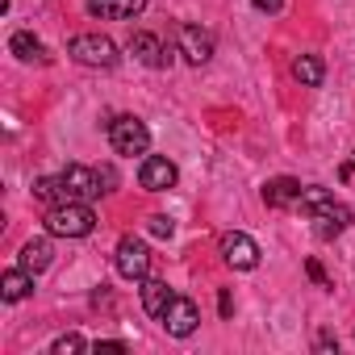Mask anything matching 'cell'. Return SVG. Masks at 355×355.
Returning <instances> with one entry per match:
<instances>
[{"instance_id":"1","label":"cell","mask_w":355,"mask_h":355,"mask_svg":"<svg viewBox=\"0 0 355 355\" xmlns=\"http://www.w3.org/2000/svg\"><path fill=\"white\" fill-rule=\"evenodd\" d=\"M301 209L309 214V222H313V234L322 239V243H330V239H338L351 222H355V214L343 205V201H334L326 189H318V184H305V193H301Z\"/></svg>"},{"instance_id":"2","label":"cell","mask_w":355,"mask_h":355,"mask_svg":"<svg viewBox=\"0 0 355 355\" xmlns=\"http://www.w3.org/2000/svg\"><path fill=\"white\" fill-rule=\"evenodd\" d=\"M96 230V214L88 201H63L46 209V234L51 239H88Z\"/></svg>"},{"instance_id":"3","label":"cell","mask_w":355,"mask_h":355,"mask_svg":"<svg viewBox=\"0 0 355 355\" xmlns=\"http://www.w3.org/2000/svg\"><path fill=\"white\" fill-rule=\"evenodd\" d=\"M67 55H71L80 67H101V71L117 67V46H113V38H105V34H76V38L67 42Z\"/></svg>"},{"instance_id":"4","label":"cell","mask_w":355,"mask_h":355,"mask_svg":"<svg viewBox=\"0 0 355 355\" xmlns=\"http://www.w3.org/2000/svg\"><path fill=\"white\" fill-rule=\"evenodd\" d=\"M109 142H113L117 155L134 159V155H146V146H150V130H146V121H138L134 113H121V117L109 121Z\"/></svg>"},{"instance_id":"5","label":"cell","mask_w":355,"mask_h":355,"mask_svg":"<svg viewBox=\"0 0 355 355\" xmlns=\"http://www.w3.org/2000/svg\"><path fill=\"white\" fill-rule=\"evenodd\" d=\"M113 263H117V272H121L125 280H146V276H150V247H146L142 239L125 234V239L117 243Z\"/></svg>"},{"instance_id":"6","label":"cell","mask_w":355,"mask_h":355,"mask_svg":"<svg viewBox=\"0 0 355 355\" xmlns=\"http://www.w3.org/2000/svg\"><path fill=\"white\" fill-rule=\"evenodd\" d=\"M163 330L171 334V338H189L197 326H201V309H197V301L193 297H171V305L163 309Z\"/></svg>"},{"instance_id":"7","label":"cell","mask_w":355,"mask_h":355,"mask_svg":"<svg viewBox=\"0 0 355 355\" xmlns=\"http://www.w3.org/2000/svg\"><path fill=\"white\" fill-rule=\"evenodd\" d=\"M175 180H180V171H175V163L163 159V155H146L142 167H138V184H142L146 193H167Z\"/></svg>"},{"instance_id":"8","label":"cell","mask_w":355,"mask_h":355,"mask_svg":"<svg viewBox=\"0 0 355 355\" xmlns=\"http://www.w3.org/2000/svg\"><path fill=\"white\" fill-rule=\"evenodd\" d=\"M222 259L230 268H239V272H251V268H259V243L251 234H243V230L222 234Z\"/></svg>"},{"instance_id":"9","label":"cell","mask_w":355,"mask_h":355,"mask_svg":"<svg viewBox=\"0 0 355 355\" xmlns=\"http://www.w3.org/2000/svg\"><path fill=\"white\" fill-rule=\"evenodd\" d=\"M180 55H184V63H193V67L209 63V59H214V34H209L205 26L184 21V26H180Z\"/></svg>"},{"instance_id":"10","label":"cell","mask_w":355,"mask_h":355,"mask_svg":"<svg viewBox=\"0 0 355 355\" xmlns=\"http://www.w3.org/2000/svg\"><path fill=\"white\" fill-rule=\"evenodd\" d=\"M59 175H63V184H67V197H71V201H92V197H101V193H105V189H101L96 167L71 163V167H63Z\"/></svg>"},{"instance_id":"11","label":"cell","mask_w":355,"mask_h":355,"mask_svg":"<svg viewBox=\"0 0 355 355\" xmlns=\"http://www.w3.org/2000/svg\"><path fill=\"white\" fill-rule=\"evenodd\" d=\"M130 55L138 59V63H146V67H167L171 63V46H163L155 34H146V30H138L134 38H130Z\"/></svg>"},{"instance_id":"12","label":"cell","mask_w":355,"mask_h":355,"mask_svg":"<svg viewBox=\"0 0 355 355\" xmlns=\"http://www.w3.org/2000/svg\"><path fill=\"white\" fill-rule=\"evenodd\" d=\"M301 193H305V184H301V180H293V175H276V180H268V184H263V201H268V209L301 205Z\"/></svg>"},{"instance_id":"13","label":"cell","mask_w":355,"mask_h":355,"mask_svg":"<svg viewBox=\"0 0 355 355\" xmlns=\"http://www.w3.org/2000/svg\"><path fill=\"white\" fill-rule=\"evenodd\" d=\"M146 9V0H88V13L96 21H130Z\"/></svg>"},{"instance_id":"14","label":"cell","mask_w":355,"mask_h":355,"mask_svg":"<svg viewBox=\"0 0 355 355\" xmlns=\"http://www.w3.org/2000/svg\"><path fill=\"white\" fill-rule=\"evenodd\" d=\"M30 293H34V272H26V268H13V272H5V276H0V297H5L9 305L26 301Z\"/></svg>"},{"instance_id":"15","label":"cell","mask_w":355,"mask_h":355,"mask_svg":"<svg viewBox=\"0 0 355 355\" xmlns=\"http://www.w3.org/2000/svg\"><path fill=\"white\" fill-rule=\"evenodd\" d=\"M138 293H142V309H146L150 318H163V309H167V305H171V297H175V293L167 288V280H150V276L142 280V288H138Z\"/></svg>"},{"instance_id":"16","label":"cell","mask_w":355,"mask_h":355,"mask_svg":"<svg viewBox=\"0 0 355 355\" xmlns=\"http://www.w3.org/2000/svg\"><path fill=\"white\" fill-rule=\"evenodd\" d=\"M9 51L21 59V63H51V55H46V46L30 34V30H17L13 38H9Z\"/></svg>"},{"instance_id":"17","label":"cell","mask_w":355,"mask_h":355,"mask_svg":"<svg viewBox=\"0 0 355 355\" xmlns=\"http://www.w3.org/2000/svg\"><path fill=\"white\" fill-rule=\"evenodd\" d=\"M51 259H55V251H51V239H30L26 247H21V268L26 272H46L51 268Z\"/></svg>"},{"instance_id":"18","label":"cell","mask_w":355,"mask_h":355,"mask_svg":"<svg viewBox=\"0 0 355 355\" xmlns=\"http://www.w3.org/2000/svg\"><path fill=\"white\" fill-rule=\"evenodd\" d=\"M34 197H38L42 205H63V201H71L63 175H38V180H34Z\"/></svg>"},{"instance_id":"19","label":"cell","mask_w":355,"mask_h":355,"mask_svg":"<svg viewBox=\"0 0 355 355\" xmlns=\"http://www.w3.org/2000/svg\"><path fill=\"white\" fill-rule=\"evenodd\" d=\"M293 76H297V84L318 88V84L326 80V67H322V59H318V55H297V59H293Z\"/></svg>"},{"instance_id":"20","label":"cell","mask_w":355,"mask_h":355,"mask_svg":"<svg viewBox=\"0 0 355 355\" xmlns=\"http://www.w3.org/2000/svg\"><path fill=\"white\" fill-rule=\"evenodd\" d=\"M51 351H55V355H76V351H88V343H84L80 334H63V338L51 343Z\"/></svg>"},{"instance_id":"21","label":"cell","mask_w":355,"mask_h":355,"mask_svg":"<svg viewBox=\"0 0 355 355\" xmlns=\"http://www.w3.org/2000/svg\"><path fill=\"white\" fill-rule=\"evenodd\" d=\"M171 230H175V222H171L167 214H155V218H150V234H159V239H171Z\"/></svg>"},{"instance_id":"22","label":"cell","mask_w":355,"mask_h":355,"mask_svg":"<svg viewBox=\"0 0 355 355\" xmlns=\"http://www.w3.org/2000/svg\"><path fill=\"white\" fill-rule=\"evenodd\" d=\"M96 175H101V189H105V193H113V184H117V171H113V167H96Z\"/></svg>"},{"instance_id":"23","label":"cell","mask_w":355,"mask_h":355,"mask_svg":"<svg viewBox=\"0 0 355 355\" xmlns=\"http://www.w3.org/2000/svg\"><path fill=\"white\" fill-rule=\"evenodd\" d=\"M251 5H255L259 13H280V9H284V0H251Z\"/></svg>"},{"instance_id":"24","label":"cell","mask_w":355,"mask_h":355,"mask_svg":"<svg viewBox=\"0 0 355 355\" xmlns=\"http://www.w3.org/2000/svg\"><path fill=\"white\" fill-rule=\"evenodd\" d=\"M92 351H125V343L121 338H101V343H92Z\"/></svg>"},{"instance_id":"25","label":"cell","mask_w":355,"mask_h":355,"mask_svg":"<svg viewBox=\"0 0 355 355\" xmlns=\"http://www.w3.org/2000/svg\"><path fill=\"white\" fill-rule=\"evenodd\" d=\"M218 309H222V318H230V313H234V297H230V293H222V301H218Z\"/></svg>"},{"instance_id":"26","label":"cell","mask_w":355,"mask_h":355,"mask_svg":"<svg viewBox=\"0 0 355 355\" xmlns=\"http://www.w3.org/2000/svg\"><path fill=\"white\" fill-rule=\"evenodd\" d=\"M334 347H338L334 334H318V351H334Z\"/></svg>"},{"instance_id":"27","label":"cell","mask_w":355,"mask_h":355,"mask_svg":"<svg viewBox=\"0 0 355 355\" xmlns=\"http://www.w3.org/2000/svg\"><path fill=\"white\" fill-rule=\"evenodd\" d=\"M309 276H313L318 284H326V272H322V263H318V259H309Z\"/></svg>"}]
</instances>
